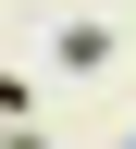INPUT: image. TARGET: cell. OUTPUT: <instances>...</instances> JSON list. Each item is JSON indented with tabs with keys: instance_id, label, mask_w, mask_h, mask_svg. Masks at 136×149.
<instances>
[{
	"instance_id": "obj_4",
	"label": "cell",
	"mask_w": 136,
	"mask_h": 149,
	"mask_svg": "<svg viewBox=\"0 0 136 149\" xmlns=\"http://www.w3.org/2000/svg\"><path fill=\"white\" fill-rule=\"evenodd\" d=\"M124 149H136V124H124Z\"/></svg>"
},
{
	"instance_id": "obj_1",
	"label": "cell",
	"mask_w": 136,
	"mask_h": 149,
	"mask_svg": "<svg viewBox=\"0 0 136 149\" xmlns=\"http://www.w3.org/2000/svg\"><path fill=\"white\" fill-rule=\"evenodd\" d=\"M50 62H62V74H99V62H111V25H62Z\"/></svg>"
},
{
	"instance_id": "obj_2",
	"label": "cell",
	"mask_w": 136,
	"mask_h": 149,
	"mask_svg": "<svg viewBox=\"0 0 136 149\" xmlns=\"http://www.w3.org/2000/svg\"><path fill=\"white\" fill-rule=\"evenodd\" d=\"M25 100H37V87H25V74H12V62H0V137L25 124Z\"/></svg>"
},
{
	"instance_id": "obj_3",
	"label": "cell",
	"mask_w": 136,
	"mask_h": 149,
	"mask_svg": "<svg viewBox=\"0 0 136 149\" xmlns=\"http://www.w3.org/2000/svg\"><path fill=\"white\" fill-rule=\"evenodd\" d=\"M0 149H50V137H25V124H12V137H0Z\"/></svg>"
}]
</instances>
